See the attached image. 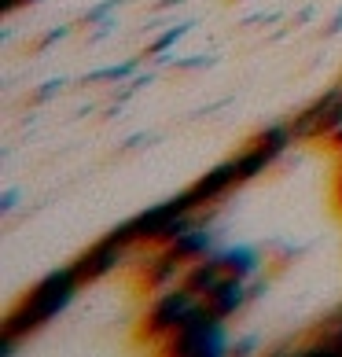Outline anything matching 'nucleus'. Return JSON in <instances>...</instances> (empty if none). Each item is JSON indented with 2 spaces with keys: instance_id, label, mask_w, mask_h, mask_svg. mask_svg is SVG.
Masks as SVG:
<instances>
[{
  "instance_id": "nucleus-2",
  "label": "nucleus",
  "mask_w": 342,
  "mask_h": 357,
  "mask_svg": "<svg viewBox=\"0 0 342 357\" xmlns=\"http://www.w3.org/2000/svg\"><path fill=\"white\" fill-rule=\"evenodd\" d=\"M225 324L228 321H221L210 310V302L199 298L188 310V317H184V324L166 339V350L180 354V357H225V354H232V335Z\"/></svg>"
},
{
  "instance_id": "nucleus-3",
  "label": "nucleus",
  "mask_w": 342,
  "mask_h": 357,
  "mask_svg": "<svg viewBox=\"0 0 342 357\" xmlns=\"http://www.w3.org/2000/svg\"><path fill=\"white\" fill-rule=\"evenodd\" d=\"M129 247H137L133 243V236H129V225H118V229H111L103 240H96L85 255H77L70 266L74 273L81 276V284H92V280H103L111 269H118L125 261L129 255Z\"/></svg>"
},
{
  "instance_id": "nucleus-4",
  "label": "nucleus",
  "mask_w": 342,
  "mask_h": 357,
  "mask_svg": "<svg viewBox=\"0 0 342 357\" xmlns=\"http://www.w3.org/2000/svg\"><path fill=\"white\" fill-rule=\"evenodd\" d=\"M195 302H199V295L188 291L184 284H173V287L159 291V298L151 302L148 317H143V332H148L151 339H169L184 324V317H188V310L195 306Z\"/></svg>"
},
{
  "instance_id": "nucleus-9",
  "label": "nucleus",
  "mask_w": 342,
  "mask_h": 357,
  "mask_svg": "<svg viewBox=\"0 0 342 357\" xmlns=\"http://www.w3.org/2000/svg\"><path fill=\"white\" fill-rule=\"evenodd\" d=\"M169 250H173L184 266H192V261L214 255V232H210L206 225H195V229H188L184 236H177V240L169 243Z\"/></svg>"
},
{
  "instance_id": "nucleus-6",
  "label": "nucleus",
  "mask_w": 342,
  "mask_h": 357,
  "mask_svg": "<svg viewBox=\"0 0 342 357\" xmlns=\"http://www.w3.org/2000/svg\"><path fill=\"white\" fill-rule=\"evenodd\" d=\"M240 184L243 181H240V169H235V158H228V162L214 166L210 174H203L199 181H195L188 188V195L199 210H206V206H217L221 199H228L232 188H240Z\"/></svg>"
},
{
  "instance_id": "nucleus-16",
  "label": "nucleus",
  "mask_w": 342,
  "mask_h": 357,
  "mask_svg": "<svg viewBox=\"0 0 342 357\" xmlns=\"http://www.w3.org/2000/svg\"><path fill=\"white\" fill-rule=\"evenodd\" d=\"M258 350V339L254 335H247V339H235L232 342V354H254Z\"/></svg>"
},
{
  "instance_id": "nucleus-1",
  "label": "nucleus",
  "mask_w": 342,
  "mask_h": 357,
  "mask_svg": "<svg viewBox=\"0 0 342 357\" xmlns=\"http://www.w3.org/2000/svg\"><path fill=\"white\" fill-rule=\"evenodd\" d=\"M81 276L74 273V266H63V269H52L41 284H33V291L26 295L15 310L4 313V324L0 332H11V335H33L37 328H45L48 321H56L74 302V295L81 291Z\"/></svg>"
},
{
  "instance_id": "nucleus-19",
  "label": "nucleus",
  "mask_w": 342,
  "mask_h": 357,
  "mask_svg": "<svg viewBox=\"0 0 342 357\" xmlns=\"http://www.w3.org/2000/svg\"><path fill=\"white\" fill-rule=\"evenodd\" d=\"M327 140H332V148H335V151H342V126H339V129H335V133L327 137Z\"/></svg>"
},
{
  "instance_id": "nucleus-18",
  "label": "nucleus",
  "mask_w": 342,
  "mask_h": 357,
  "mask_svg": "<svg viewBox=\"0 0 342 357\" xmlns=\"http://www.w3.org/2000/svg\"><path fill=\"white\" fill-rule=\"evenodd\" d=\"M15 8H22L19 0H0V11H4V15H11V11H15Z\"/></svg>"
},
{
  "instance_id": "nucleus-17",
  "label": "nucleus",
  "mask_w": 342,
  "mask_h": 357,
  "mask_svg": "<svg viewBox=\"0 0 342 357\" xmlns=\"http://www.w3.org/2000/svg\"><path fill=\"white\" fill-rule=\"evenodd\" d=\"M15 203H19V192H8V195H4V206H0V210H4V214H11V210H15Z\"/></svg>"
},
{
  "instance_id": "nucleus-7",
  "label": "nucleus",
  "mask_w": 342,
  "mask_h": 357,
  "mask_svg": "<svg viewBox=\"0 0 342 357\" xmlns=\"http://www.w3.org/2000/svg\"><path fill=\"white\" fill-rule=\"evenodd\" d=\"M206 302L221 321H232L235 313H243L247 302H254L251 298V280H243V276H225V280L206 295Z\"/></svg>"
},
{
  "instance_id": "nucleus-20",
  "label": "nucleus",
  "mask_w": 342,
  "mask_h": 357,
  "mask_svg": "<svg viewBox=\"0 0 342 357\" xmlns=\"http://www.w3.org/2000/svg\"><path fill=\"white\" fill-rule=\"evenodd\" d=\"M339 199H342V174H339Z\"/></svg>"
},
{
  "instance_id": "nucleus-5",
  "label": "nucleus",
  "mask_w": 342,
  "mask_h": 357,
  "mask_svg": "<svg viewBox=\"0 0 342 357\" xmlns=\"http://www.w3.org/2000/svg\"><path fill=\"white\" fill-rule=\"evenodd\" d=\"M188 210H199L192 203L188 192H180V195H173V199H166V203H155V206L143 210V214H137L133 221H125L129 236H133V243H159L166 225L173 221L177 214H188Z\"/></svg>"
},
{
  "instance_id": "nucleus-11",
  "label": "nucleus",
  "mask_w": 342,
  "mask_h": 357,
  "mask_svg": "<svg viewBox=\"0 0 342 357\" xmlns=\"http://www.w3.org/2000/svg\"><path fill=\"white\" fill-rule=\"evenodd\" d=\"M272 162H276V158H272L265 148H258V144H251V148H243L240 155H235V169H240V181H243V184L254 181V177H261Z\"/></svg>"
},
{
  "instance_id": "nucleus-13",
  "label": "nucleus",
  "mask_w": 342,
  "mask_h": 357,
  "mask_svg": "<svg viewBox=\"0 0 342 357\" xmlns=\"http://www.w3.org/2000/svg\"><path fill=\"white\" fill-rule=\"evenodd\" d=\"M298 354H313V357H342V321L332 324V332H324L313 347H302Z\"/></svg>"
},
{
  "instance_id": "nucleus-14",
  "label": "nucleus",
  "mask_w": 342,
  "mask_h": 357,
  "mask_svg": "<svg viewBox=\"0 0 342 357\" xmlns=\"http://www.w3.org/2000/svg\"><path fill=\"white\" fill-rule=\"evenodd\" d=\"M133 70H137V63H122V67L96 70V74H92V82H107V77H125V74H133Z\"/></svg>"
},
{
  "instance_id": "nucleus-12",
  "label": "nucleus",
  "mask_w": 342,
  "mask_h": 357,
  "mask_svg": "<svg viewBox=\"0 0 342 357\" xmlns=\"http://www.w3.org/2000/svg\"><path fill=\"white\" fill-rule=\"evenodd\" d=\"M251 144H258V148H265L272 158H280V155H283V151L295 144L291 122H276V126H265V129H261V133H258Z\"/></svg>"
},
{
  "instance_id": "nucleus-8",
  "label": "nucleus",
  "mask_w": 342,
  "mask_h": 357,
  "mask_svg": "<svg viewBox=\"0 0 342 357\" xmlns=\"http://www.w3.org/2000/svg\"><path fill=\"white\" fill-rule=\"evenodd\" d=\"M228 276V269H225V261H221V255L214 250V255H206V258H199V261H192L188 269H184V287L188 291H195L199 298H206L210 291H214L221 280Z\"/></svg>"
},
{
  "instance_id": "nucleus-10",
  "label": "nucleus",
  "mask_w": 342,
  "mask_h": 357,
  "mask_svg": "<svg viewBox=\"0 0 342 357\" xmlns=\"http://www.w3.org/2000/svg\"><path fill=\"white\" fill-rule=\"evenodd\" d=\"M221 261H225V269L228 276H243V280H254L258 269H261V255L254 247H225V250H217Z\"/></svg>"
},
{
  "instance_id": "nucleus-15",
  "label": "nucleus",
  "mask_w": 342,
  "mask_h": 357,
  "mask_svg": "<svg viewBox=\"0 0 342 357\" xmlns=\"http://www.w3.org/2000/svg\"><path fill=\"white\" fill-rule=\"evenodd\" d=\"M180 33H184V26H177V30H166L162 37H159V41H155L148 52H166L169 45H173V41H180Z\"/></svg>"
}]
</instances>
